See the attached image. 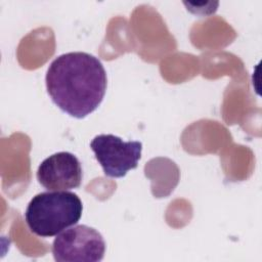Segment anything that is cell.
<instances>
[{
	"mask_svg": "<svg viewBox=\"0 0 262 262\" xmlns=\"http://www.w3.org/2000/svg\"><path fill=\"white\" fill-rule=\"evenodd\" d=\"M45 82L52 101L77 119L87 117L99 106L107 85L101 61L82 51L57 56L47 69Z\"/></svg>",
	"mask_w": 262,
	"mask_h": 262,
	"instance_id": "1",
	"label": "cell"
},
{
	"mask_svg": "<svg viewBox=\"0 0 262 262\" xmlns=\"http://www.w3.org/2000/svg\"><path fill=\"white\" fill-rule=\"evenodd\" d=\"M82 212L83 204L76 193L49 190L33 196L26 209L25 220L33 233L50 237L77 224Z\"/></svg>",
	"mask_w": 262,
	"mask_h": 262,
	"instance_id": "2",
	"label": "cell"
},
{
	"mask_svg": "<svg viewBox=\"0 0 262 262\" xmlns=\"http://www.w3.org/2000/svg\"><path fill=\"white\" fill-rule=\"evenodd\" d=\"M105 242L95 228L76 225L59 232L52 243V255L59 262H98L103 259Z\"/></svg>",
	"mask_w": 262,
	"mask_h": 262,
	"instance_id": "3",
	"label": "cell"
},
{
	"mask_svg": "<svg viewBox=\"0 0 262 262\" xmlns=\"http://www.w3.org/2000/svg\"><path fill=\"white\" fill-rule=\"evenodd\" d=\"M104 174L108 177H124L129 170L135 169L141 158L140 141H124L113 134H100L90 142Z\"/></svg>",
	"mask_w": 262,
	"mask_h": 262,
	"instance_id": "4",
	"label": "cell"
},
{
	"mask_svg": "<svg viewBox=\"0 0 262 262\" xmlns=\"http://www.w3.org/2000/svg\"><path fill=\"white\" fill-rule=\"evenodd\" d=\"M83 171L78 158L59 151L46 158L38 167L37 180L48 190H69L81 185Z\"/></svg>",
	"mask_w": 262,
	"mask_h": 262,
	"instance_id": "5",
	"label": "cell"
}]
</instances>
